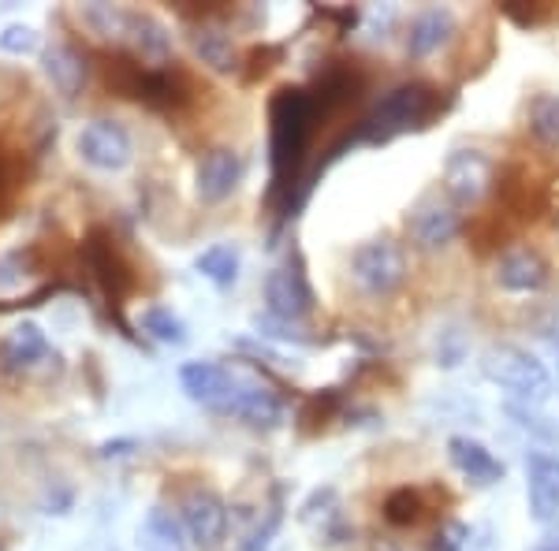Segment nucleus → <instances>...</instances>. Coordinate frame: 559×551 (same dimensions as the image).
I'll return each instance as SVG.
<instances>
[{
	"label": "nucleus",
	"mask_w": 559,
	"mask_h": 551,
	"mask_svg": "<svg viewBox=\"0 0 559 551\" xmlns=\"http://www.w3.org/2000/svg\"><path fill=\"white\" fill-rule=\"evenodd\" d=\"M313 120H318L313 94L295 86L276 89L273 105H269V160H273L276 187H287L295 179V171H299Z\"/></svg>",
	"instance_id": "obj_2"
},
{
	"label": "nucleus",
	"mask_w": 559,
	"mask_h": 551,
	"mask_svg": "<svg viewBox=\"0 0 559 551\" xmlns=\"http://www.w3.org/2000/svg\"><path fill=\"white\" fill-rule=\"evenodd\" d=\"M179 522L187 529V540L198 548H216L228 532V507L210 488H191L179 503Z\"/></svg>",
	"instance_id": "obj_9"
},
{
	"label": "nucleus",
	"mask_w": 559,
	"mask_h": 551,
	"mask_svg": "<svg viewBox=\"0 0 559 551\" xmlns=\"http://www.w3.org/2000/svg\"><path fill=\"white\" fill-rule=\"evenodd\" d=\"M496 287L508 295H537L548 287V261L530 247L508 250L496 261Z\"/></svg>",
	"instance_id": "obj_14"
},
{
	"label": "nucleus",
	"mask_w": 559,
	"mask_h": 551,
	"mask_svg": "<svg viewBox=\"0 0 559 551\" xmlns=\"http://www.w3.org/2000/svg\"><path fill=\"white\" fill-rule=\"evenodd\" d=\"M194 268L216 287H231L239 279V250L228 242H213L194 257Z\"/></svg>",
	"instance_id": "obj_23"
},
{
	"label": "nucleus",
	"mask_w": 559,
	"mask_h": 551,
	"mask_svg": "<svg viewBox=\"0 0 559 551\" xmlns=\"http://www.w3.org/2000/svg\"><path fill=\"white\" fill-rule=\"evenodd\" d=\"M86 261H90V268H94L97 284L112 295V302H123V298L134 291V273L128 268V261L120 257V250H116V242L108 239V235H102V231L90 235Z\"/></svg>",
	"instance_id": "obj_15"
},
{
	"label": "nucleus",
	"mask_w": 559,
	"mask_h": 551,
	"mask_svg": "<svg viewBox=\"0 0 559 551\" xmlns=\"http://www.w3.org/2000/svg\"><path fill=\"white\" fill-rule=\"evenodd\" d=\"M432 108H437V94H432V86L403 83V86L388 89L381 101H377V108L362 120V131L358 134L369 142H388L403 131L421 128V123L432 116Z\"/></svg>",
	"instance_id": "obj_3"
},
{
	"label": "nucleus",
	"mask_w": 559,
	"mask_h": 551,
	"mask_svg": "<svg viewBox=\"0 0 559 551\" xmlns=\"http://www.w3.org/2000/svg\"><path fill=\"white\" fill-rule=\"evenodd\" d=\"M265 310L273 321H302L306 313L313 310V291L310 279L302 273V257L292 254L284 265H276L273 273L265 276Z\"/></svg>",
	"instance_id": "obj_6"
},
{
	"label": "nucleus",
	"mask_w": 559,
	"mask_h": 551,
	"mask_svg": "<svg viewBox=\"0 0 559 551\" xmlns=\"http://www.w3.org/2000/svg\"><path fill=\"white\" fill-rule=\"evenodd\" d=\"M540 551H559V548H540Z\"/></svg>",
	"instance_id": "obj_33"
},
{
	"label": "nucleus",
	"mask_w": 559,
	"mask_h": 551,
	"mask_svg": "<svg viewBox=\"0 0 559 551\" xmlns=\"http://www.w3.org/2000/svg\"><path fill=\"white\" fill-rule=\"evenodd\" d=\"M179 384L198 406L224 414V418H236L250 429L284 424V403L247 369L221 366V361H187L179 369Z\"/></svg>",
	"instance_id": "obj_1"
},
{
	"label": "nucleus",
	"mask_w": 559,
	"mask_h": 551,
	"mask_svg": "<svg viewBox=\"0 0 559 551\" xmlns=\"http://www.w3.org/2000/svg\"><path fill=\"white\" fill-rule=\"evenodd\" d=\"M455 34V12L452 8H421L407 26V57L411 60H426L437 49H444Z\"/></svg>",
	"instance_id": "obj_17"
},
{
	"label": "nucleus",
	"mask_w": 559,
	"mask_h": 551,
	"mask_svg": "<svg viewBox=\"0 0 559 551\" xmlns=\"http://www.w3.org/2000/svg\"><path fill=\"white\" fill-rule=\"evenodd\" d=\"M41 68L45 75H49V83L60 89L64 97H79L86 86V57L75 49V45L68 41H57L45 49L41 57Z\"/></svg>",
	"instance_id": "obj_21"
},
{
	"label": "nucleus",
	"mask_w": 559,
	"mask_h": 551,
	"mask_svg": "<svg viewBox=\"0 0 559 551\" xmlns=\"http://www.w3.org/2000/svg\"><path fill=\"white\" fill-rule=\"evenodd\" d=\"M79 20H83L102 41L120 45V41H123V31H128V8H116V4H86V8H79Z\"/></svg>",
	"instance_id": "obj_24"
},
{
	"label": "nucleus",
	"mask_w": 559,
	"mask_h": 551,
	"mask_svg": "<svg viewBox=\"0 0 559 551\" xmlns=\"http://www.w3.org/2000/svg\"><path fill=\"white\" fill-rule=\"evenodd\" d=\"M299 518H302V526H310L318 532L321 544H329V548H340L355 537V526H350L344 507H340L336 488H318L299 507Z\"/></svg>",
	"instance_id": "obj_12"
},
{
	"label": "nucleus",
	"mask_w": 559,
	"mask_h": 551,
	"mask_svg": "<svg viewBox=\"0 0 559 551\" xmlns=\"http://www.w3.org/2000/svg\"><path fill=\"white\" fill-rule=\"evenodd\" d=\"M530 131L540 146H559V94H540L530 105Z\"/></svg>",
	"instance_id": "obj_26"
},
{
	"label": "nucleus",
	"mask_w": 559,
	"mask_h": 551,
	"mask_svg": "<svg viewBox=\"0 0 559 551\" xmlns=\"http://www.w3.org/2000/svg\"><path fill=\"white\" fill-rule=\"evenodd\" d=\"M471 540H474L471 526H463V522H444L437 537H432L429 551H471Z\"/></svg>",
	"instance_id": "obj_30"
},
{
	"label": "nucleus",
	"mask_w": 559,
	"mask_h": 551,
	"mask_svg": "<svg viewBox=\"0 0 559 551\" xmlns=\"http://www.w3.org/2000/svg\"><path fill=\"white\" fill-rule=\"evenodd\" d=\"M242 171H247V165H242V157L236 149L216 146L210 153H202V160H198L194 191L205 205H221L239 191Z\"/></svg>",
	"instance_id": "obj_10"
},
{
	"label": "nucleus",
	"mask_w": 559,
	"mask_h": 551,
	"mask_svg": "<svg viewBox=\"0 0 559 551\" xmlns=\"http://www.w3.org/2000/svg\"><path fill=\"white\" fill-rule=\"evenodd\" d=\"M139 551H187V529L168 507H150L139 526Z\"/></svg>",
	"instance_id": "obj_22"
},
{
	"label": "nucleus",
	"mask_w": 559,
	"mask_h": 551,
	"mask_svg": "<svg viewBox=\"0 0 559 551\" xmlns=\"http://www.w3.org/2000/svg\"><path fill=\"white\" fill-rule=\"evenodd\" d=\"M463 358H466V336H463V332H455V328H444V332H440V339H437V366L455 369Z\"/></svg>",
	"instance_id": "obj_31"
},
{
	"label": "nucleus",
	"mask_w": 559,
	"mask_h": 551,
	"mask_svg": "<svg viewBox=\"0 0 559 551\" xmlns=\"http://www.w3.org/2000/svg\"><path fill=\"white\" fill-rule=\"evenodd\" d=\"M280 526H284V503H280V495L273 500V507L265 511V522L250 532L247 544H242L239 551H269V544H273V537L280 532Z\"/></svg>",
	"instance_id": "obj_28"
},
{
	"label": "nucleus",
	"mask_w": 559,
	"mask_h": 551,
	"mask_svg": "<svg viewBox=\"0 0 559 551\" xmlns=\"http://www.w3.org/2000/svg\"><path fill=\"white\" fill-rule=\"evenodd\" d=\"M139 324H142V332H146L150 339L165 343V347H183V343H187V324L179 321L168 306H146Z\"/></svg>",
	"instance_id": "obj_25"
},
{
	"label": "nucleus",
	"mask_w": 559,
	"mask_h": 551,
	"mask_svg": "<svg viewBox=\"0 0 559 551\" xmlns=\"http://www.w3.org/2000/svg\"><path fill=\"white\" fill-rule=\"evenodd\" d=\"M448 458H452V466L477 488H489V484L503 481V463L481 444V440H474V436H452V440H448Z\"/></svg>",
	"instance_id": "obj_18"
},
{
	"label": "nucleus",
	"mask_w": 559,
	"mask_h": 551,
	"mask_svg": "<svg viewBox=\"0 0 559 551\" xmlns=\"http://www.w3.org/2000/svg\"><path fill=\"white\" fill-rule=\"evenodd\" d=\"M38 31L26 23H8L4 31H0V49L12 52V57H26V52H38Z\"/></svg>",
	"instance_id": "obj_27"
},
{
	"label": "nucleus",
	"mask_w": 559,
	"mask_h": 551,
	"mask_svg": "<svg viewBox=\"0 0 559 551\" xmlns=\"http://www.w3.org/2000/svg\"><path fill=\"white\" fill-rule=\"evenodd\" d=\"M187 41H191L194 57L202 60L210 71H216V75H231V71H239V52H236V45H231L224 26L198 23V26H191Z\"/></svg>",
	"instance_id": "obj_19"
},
{
	"label": "nucleus",
	"mask_w": 559,
	"mask_h": 551,
	"mask_svg": "<svg viewBox=\"0 0 559 551\" xmlns=\"http://www.w3.org/2000/svg\"><path fill=\"white\" fill-rule=\"evenodd\" d=\"M496 165L485 149H455L444 160V191L455 209H474L492 191Z\"/></svg>",
	"instance_id": "obj_7"
},
{
	"label": "nucleus",
	"mask_w": 559,
	"mask_h": 551,
	"mask_svg": "<svg viewBox=\"0 0 559 551\" xmlns=\"http://www.w3.org/2000/svg\"><path fill=\"white\" fill-rule=\"evenodd\" d=\"M75 149H79V157H83L86 165L97 168V171H123L131 165V157H134L131 134H128L123 123H116V120L86 123V128L79 131V139H75Z\"/></svg>",
	"instance_id": "obj_8"
},
{
	"label": "nucleus",
	"mask_w": 559,
	"mask_h": 551,
	"mask_svg": "<svg viewBox=\"0 0 559 551\" xmlns=\"http://www.w3.org/2000/svg\"><path fill=\"white\" fill-rule=\"evenodd\" d=\"M123 447H134V444H131V440H116V444H105V447H102V455H105V458H108V455H128Z\"/></svg>",
	"instance_id": "obj_32"
},
{
	"label": "nucleus",
	"mask_w": 559,
	"mask_h": 551,
	"mask_svg": "<svg viewBox=\"0 0 559 551\" xmlns=\"http://www.w3.org/2000/svg\"><path fill=\"white\" fill-rule=\"evenodd\" d=\"M384 518L392 522V526H411V522L418 518V495H414L411 488L392 492L384 500Z\"/></svg>",
	"instance_id": "obj_29"
},
{
	"label": "nucleus",
	"mask_w": 559,
	"mask_h": 551,
	"mask_svg": "<svg viewBox=\"0 0 559 551\" xmlns=\"http://www.w3.org/2000/svg\"><path fill=\"white\" fill-rule=\"evenodd\" d=\"M526 503L537 522L559 518V455L534 451L526 458Z\"/></svg>",
	"instance_id": "obj_13"
},
{
	"label": "nucleus",
	"mask_w": 559,
	"mask_h": 551,
	"mask_svg": "<svg viewBox=\"0 0 559 551\" xmlns=\"http://www.w3.org/2000/svg\"><path fill=\"white\" fill-rule=\"evenodd\" d=\"M463 231V216L452 202H440V197H429L421 202L411 216V242L418 250H444L448 242H455V235Z\"/></svg>",
	"instance_id": "obj_11"
},
{
	"label": "nucleus",
	"mask_w": 559,
	"mask_h": 551,
	"mask_svg": "<svg viewBox=\"0 0 559 551\" xmlns=\"http://www.w3.org/2000/svg\"><path fill=\"white\" fill-rule=\"evenodd\" d=\"M481 373L492 384H500L503 392L519 395L526 403H545L552 395V373H548V366L530 355V350L515 347V343H500V347L485 350Z\"/></svg>",
	"instance_id": "obj_4"
},
{
	"label": "nucleus",
	"mask_w": 559,
	"mask_h": 551,
	"mask_svg": "<svg viewBox=\"0 0 559 551\" xmlns=\"http://www.w3.org/2000/svg\"><path fill=\"white\" fill-rule=\"evenodd\" d=\"M123 45L134 52V60H142V64H150V68L168 64V57H173V34H168V26L150 12H131L128 8Z\"/></svg>",
	"instance_id": "obj_16"
},
{
	"label": "nucleus",
	"mask_w": 559,
	"mask_h": 551,
	"mask_svg": "<svg viewBox=\"0 0 559 551\" xmlns=\"http://www.w3.org/2000/svg\"><path fill=\"white\" fill-rule=\"evenodd\" d=\"M350 276H355L358 291L369 298H388L403 287L407 279V257H403V247L392 239H369L355 250L350 257Z\"/></svg>",
	"instance_id": "obj_5"
},
{
	"label": "nucleus",
	"mask_w": 559,
	"mask_h": 551,
	"mask_svg": "<svg viewBox=\"0 0 559 551\" xmlns=\"http://www.w3.org/2000/svg\"><path fill=\"white\" fill-rule=\"evenodd\" d=\"M0 358H4L8 369H34V366H41V361L52 358V347H49V339H45V332L38 328V324L20 321L4 336V343H0Z\"/></svg>",
	"instance_id": "obj_20"
}]
</instances>
